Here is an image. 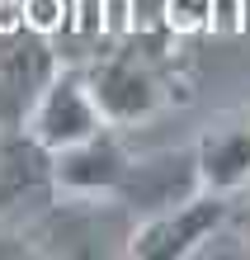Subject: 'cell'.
<instances>
[{
    "mask_svg": "<svg viewBox=\"0 0 250 260\" xmlns=\"http://www.w3.org/2000/svg\"><path fill=\"white\" fill-rule=\"evenodd\" d=\"M231 204H236L231 194L194 189L180 204L151 213V218H137L128 227L123 255H132V260H189V255H203L208 241H217L227 232Z\"/></svg>",
    "mask_w": 250,
    "mask_h": 260,
    "instance_id": "1",
    "label": "cell"
},
{
    "mask_svg": "<svg viewBox=\"0 0 250 260\" xmlns=\"http://www.w3.org/2000/svg\"><path fill=\"white\" fill-rule=\"evenodd\" d=\"M52 199V151L24 123L0 128V232H24V218L38 222Z\"/></svg>",
    "mask_w": 250,
    "mask_h": 260,
    "instance_id": "2",
    "label": "cell"
},
{
    "mask_svg": "<svg viewBox=\"0 0 250 260\" xmlns=\"http://www.w3.org/2000/svg\"><path fill=\"white\" fill-rule=\"evenodd\" d=\"M85 81H90V95H95L99 114L114 128L147 123L151 114H161V104L170 95V90H165V76L151 67V57L132 52V48L90 62L85 67Z\"/></svg>",
    "mask_w": 250,
    "mask_h": 260,
    "instance_id": "3",
    "label": "cell"
},
{
    "mask_svg": "<svg viewBox=\"0 0 250 260\" xmlns=\"http://www.w3.org/2000/svg\"><path fill=\"white\" fill-rule=\"evenodd\" d=\"M109 118L99 114L95 95H90V81H85V67H57L52 81L38 90L33 109H28L24 128L38 137L48 151H61L81 137L99 133Z\"/></svg>",
    "mask_w": 250,
    "mask_h": 260,
    "instance_id": "4",
    "label": "cell"
},
{
    "mask_svg": "<svg viewBox=\"0 0 250 260\" xmlns=\"http://www.w3.org/2000/svg\"><path fill=\"white\" fill-rule=\"evenodd\" d=\"M128 166H132V151L123 147L114 123H104L99 133L52 151L57 199H114L123 175H128Z\"/></svg>",
    "mask_w": 250,
    "mask_h": 260,
    "instance_id": "5",
    "label": "cell"
},
{
    "mask_svg": "<svg viewBox=\"0 0 250 260\" xmlns=\"http://www.w3.org/2000/svg\"><path fill=\"white\" fill-rule=\"evenodd\" d=\"M198 185V161H194V147H180V151H156V156H132L128 175L118 185V208L128 218H151L180 199H189Z\"/></svg>",
    "mask_w": 250,
    "mask_h": 260,
    "instance_id": "6",
    "label": "cell"
},
{
    "mask_svg": "<svg viewBox=\"0 0 250 260\" xmlns=\"http://www.w3.org/2000/svg\"><path fill=\"white\" fill-rule=\"evenodd\" d=\"M61 62L52 57V48L33 34L14 38L0 48V128H19L28 109H33L38 90L52 81V71Z\"/></svg>",
    "mask_w": 250,
    "mask_h": 260,
    "instance_id": "7",
    "label": "cell"
},
{
    "mask_svg": "<svg viewBox=\"0 0 250 260\" xmlns=\"http://www.w3.org/2000/svg\"><path fill=\"white\" fill-rule=\"evenodd\" d=\"M198 185L217 194H245L250 189V118L241 123H217L194 142Z\"/></svg>",
    "mask_w": 250,
    "mask_h": 260,
    "instance_id": "8",
    "label": "cell"
},
{
    "mask_svg": "<svg viewBox=\"0 0 250 260\" xmlns=\"http://www.w3.org/2000/svg\"><path fill=\"white\" fill-rule=\"evenodd\" d=\"M227 227L241 237V251L250 255V199H241V194H236V204H231V222H227Z\"/></svg>",
    "mask_w": 250,
    "mask_h": 260,
    "instance_id": "9",
    "label": "cell"
}]
</instances>
